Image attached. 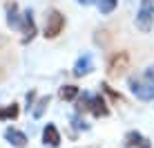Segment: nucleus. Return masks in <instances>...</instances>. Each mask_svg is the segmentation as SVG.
Wrapping results in <instances>:
<instances>
[{
    "instance_id": "1",
    "label": "nucleus",
    "mask_w": 154,
    "mask_h": 148,
    "mask_svg": "<svg viewBox=\"0 0 154 148\" xmlns=\"http://www.w3.org/2000/svg\"><path fill=\"white\" fill-rule=\"evenodd\" d=\"M87 110L94 117H107L109 114L107 101L103 99V94H83V97H78L76 114H83V112H87Z\"/></svg>"
},
{
    "instance_id": "2",
    "label": "nucleus",
    "mask_w": 154,
    "mask_h": 148,
    "mask_svg": "<svg viewBox=\"0 0 154 148\" xmlns=\"http://www.w3.org/2000/svg\"><path fill=\"white\" fill-rule=\"evenodd\" d=\"M130 90L132 94H136V99H141V101H152L154 99V83L150 79H145L141 74V76H130Z\"/></svg>"
},
{
    "instance_id": "3",
    "label": "nucleus",
    "mask_w": 154,
    "mask_h": 148,
    "mask_svg": "<svg viewBox=\"0 0 154 148\" xmlns=\"http://www.w3.org/2000/svg\"><path fill=\"white\" fill-rule=\"evenodd\" d=\"M63 27H65V16L58 11V9H49L45 14V29H42L45 38H56L63 31Z\"/></svg>"
},
{
    "instance_id": "4",
    "label": "nucleus",
    "mask_w": 154,
    "mask_h": 148,
    "mask_svg": "<svg viewBox=\"0 0 154 148\" xmlns=\"http://www.w3.org/2000/svg\"><path fill=\"white\" fill-rule=\"evenodd\" d=\"M136 27L145 34L154 27V0H141L139 14H136Z\"/></svg>"
},
{
    "instance_id": "5",
    "label": "nucleus",
    "mask_w": 154,
    "mask_h": 148,
    "mask_svg": "<svg viewBox=\"0 0 154 148\" xmlns=\"http://www.w3.org/2000/svg\"><path fill=\"white\" fill-rule=\"evenodd\" d=\"M127 67H130V54L127 52H116L107 63V74L109 76H121Z\"/></svg>"
},
{
    "instance_id": "6",
    "label": "nucleus",
    "mask_w": 154,
    "mask_h": 148,
    "mask_svg": "<svg viewBox=\"0 0 154 148\" xmlns=\"http://www.w3.org/2000/svg\"><path fill=\"white\" fill-rule=\"evenodd\" d=\"M5 9H7V25L11 29L23 31V14L18 11V5H16V2H7Z\"/></svg>"
},
{
    "instance_id": "7",
    "label": "nucleus",
    "mask_w": 154,
    "mask_h": 148,
    "mask_svg": "<svg viewBox=\"0 0 154 148\" xmlns=\"http://www.w3.org/2000/svg\"><path fill=\"white\" fill-rule=\"evenodd\" d=\"M34 36H36V23H34V16H31V9H27L23 14V43L25 45L31 43Z\"/></svg>"
},
{
    "instance_id": "8",
    "label": "nucleus",
    "mask_w": 154,
    "mask_h": 148,
    "mask_svg": "<svg viewBox=\"0 0 154 148\" xmlns=\"http://www.w3.org/2000/svg\"><path fill=\"white\" fill-rule=\"evenodd\" d=\"M125 148H152V144L139 130H130V133L125 135Z\"/></svg>"
},
{
    "instance_id": "9",
    "label": "nucleus",
    "mask_w": 154,
    "mask_h": 148,
    "mask_svg": "<svg viewBox=\"0 0 154 148\" xmlns=\"http://www.w3.org/2000/svg\"><path fill=\"white\" fill-rule=\"evenodd\" d=\"M92 70H94L92 54H83V56H78V61H76V63H74L72 74H74V76H85V74H89Z\"/></svg>"
},
{
    "instance_id": "10",
    "label": "nucleus",
    "mask_w": 154,
    "mask_h": 148,
    "mask_svg": "<svg viewBox=\"0 0 154 148\" xmlns=\"http://www.w3.org/2000/svg\"><path fill=\"white\" fill-rule=\"evenodd\" d=\"M42 141H45V146H49V148H58L60 146V133H58V128L54 124L45 126V130H42Z\"/></svg>"
},
{
    "instance_id": "11",
    "label": "nucleus",
    "mask_w": 154,
    "mask_h": 148,
    "mask_svg": "<svg viewBox=\"0 0 154 148\" xmlns=\"http://www.w3.org/2000/svg\"><path fill=\"white\" fill-rule=\"evenodd\" d=\"M5 139H7L11 146H16V148H25L27 146V135L20 133V130H16V128H7L5 130Z\"/></svg>"
},
{
    "instance_id": "12",
    "label": "nucleus",
    "mask_w": 154,
    "mask_h": 148,
    "mask_svg": "<svg viewBox=\"0 0 154 148\" xmlns=\"http://www.w3.org/2000/svg\"><path fill=\"white\" fill-rule=\"evenodd\" d=\"M58 97H60L63 101H74V99L81 97V90H78L76 85H63L60 90H58Z\"/></svg>"
},
{
    "instance_id": "13",
    "label": "nucleus",
    "mask_w": 154,
    "mask_h": 148,
    "mask_svg": "<svg viewBox=\"0 0 154 148\" xmlns=\"http://www.w3.org/2000/svg\"><path fill=\"white\" fill-rule=\"evenodd\" d=\"M18 105L11 103V105H0V121H5V119H16L18 117Z\"/></svg>"
},
{
    "instance_id": "14",
    "label": "nucleus",
    "mask_w": 154,
    "mask_h": 148,
    "mask_svg": "<svg viewBox=\"0 0 154 148\" xmlns=\"http://www.w3.org/2000/svg\"><path fill=\"white\" fill-rule=\"evenodd\" d=\"M47 105H49V97H40V99H38V103H36V108L31 110V114H34L36 119L42 117V112H45V108H47Z\"/></svg>"
},
{
    "instance_id": "15",
    "label": "nucleus",
    "mask_w": 154,
    "mask_h": 148,
    "mask_svg": "<svg viewBox=\"0 0 154 148\" xmlns=\"http://www.w3.org/2000/svg\"><path fill=\"white\" fill-rule=\"evenodd\" d=\"M116 5H119V0H100L98 9H100V14H112L116 9Z\"/></svg>"
},
{
    "instance_id": "16",
    "label": "nucleus",
    "mask_w": 154,
    "mask_h": 148,
    "mask_svg": "<svg viewBox=\"0 0 154 148\" xmlns=\"http://www.w3.org/2000/svg\"><path fill=\"white\" fill-rule=\"evenodd\" d=\"M100 90H103V92H105V94H107V97H109V99H112V101H123V97H121V94H119V92H114V90H112V88H109V85H107V83H100Z\"/></svg>"
},
{
    "instance_id": "17",
    "label": "nucleus",
    "mask_w": 154,
    "mask_h": 148,
    "mask_svg": "<svg viewBox=\"0 0 154 148\" xmlns=\"http://www.w3.org/2000/svg\"><path fill=\"white\" fill-rule=\"evenodd\" d=\"M72 126H74L76 130H87V128H89V126L85 124V121L78 117V114H74V117H72Z\"/></svg>"
},
{
    "instance_id": "18",
    "label": "nucleus",
    "mask_w": 154,
    "mask_h": 148,
    "mask_svg": "<svg viewBox=\"0 0 154 148\" xmlns=\"http://www.w3.org/2000/svg\"><path fill=\"white\" fill-rule=\"evenodd\" d=\"M143 76H145V79H150V81L154 83V65H152V67H147V70H145V74H143Z\"/></svg>"
},
{
    "instance_id": "19",
    "label": "nucleus",
    "mask_w": 154,
    "mask_h": 148,
    "mask_svg": "<svg viewBox=\"0 0 154 148\" xmlns=\"http://www.w3.org/2000/svg\"><path fill=\"white\" fill-rule=\"evenodd\" d=\"M78 5H83V7H87V5H98L100 0H76Z\"/></svg>"
},
{
    "instance_id": "20",
    "label": "nucleus",
    "mask_w": 154,
    "mask_h": 148,
    "mask_svg": "<svg viewBox=\"0 0 154 148\" xmlns=\"http://www.w3.org/2000/svg\"><path fill=\"white\" fill-rule=\"evenodd\" d=\"M0 45H5V38H2V36H0Z\"/></svg>"
},
{
    "instance_id": "21",
    "label": "nucleus",
    "mask_w": 154,
    "mask_h": 148,
    "mask_svg": "<svg viewBox=\"0 0 154 148\" xmlns=\"http://www.w3.org/2000/svg\"><path fill=\"white\" fill-rule=\"evenodd\" d=\"M0 79H2V70H0Z\"/></svg>"
}]
</instances>
